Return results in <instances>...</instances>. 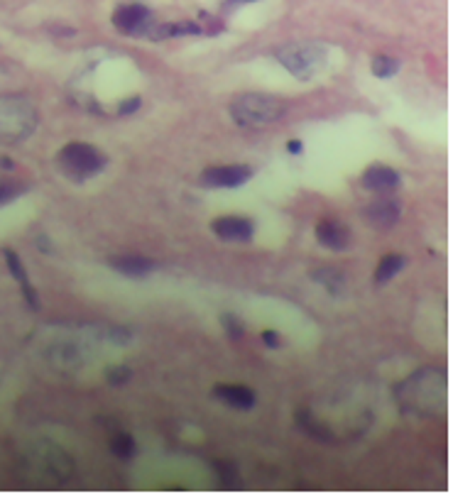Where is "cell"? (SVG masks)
<instances>
[{
	"mask_svg": "<svg viewBox=\"0 0 453 499\" xmlns=\"http://www.w3.org/2000/svg\"><path fill=\"white\" fill-rule=\"evenodd\" d=\"M111 453L116 457H120V460H130V457H135V453H137L135 438H132L130 434H116L111 438Z\"/></svg>",
	"mask_w": 453,
	"mask_h": 499,
	"instance_id": "cell-17",
	"label": "cell"
},
{
	"mask_svg": "<svg viewBox=\"0 0 453 499\" xmlns=\"http://www.w3.org/2000/svg\"><path fill=\"white\" fill-rule=\"evenodd\" d=\"M35 127V110L27 103L10 101L0 103V140L15 142L23 140Z\"/></svg>",
	"mask_w": 453,
	"mask_h": 499,
	"instance_id": "cell-4",
	"label": "cell"
},
{
	"mask_svg": "<svg viewBox=\"0 0 453 499\" xmlns=\"http://www.w3.org/2000/svg\"><path fill=\"white\" fill-rule=\"evenodd\" d=\"M137 108H140V99H137V96H132L130 101L120 103V108H118V115H132Z\"/></svg>",
	"mask_w": 453,
	"mask_h": 499,
	"instance_id": "cell-21",
	"label": "cell"
},
{
	"mask_svg": "<svg viewBox=\"0 0 453 499\" xmlns=\"http://www.w3.org/2000/svg\"><path fill=\"white\" fill-rule=\"evenodd\" d=\"M328 51L314 42H290L277 49V61L297 79H314L326 66Z\"/></svg>",
	"mask_w": 453,
	"mask_h": 499,
	"instance_id": "cell-2",
	"label": "cell"
},
{
	"mask_svg": "<svg viewBox=\"0 0 453 499\" xmlns=\"http://www.w3.org/2000/svg\"><path fill=\"white\" fill-rule=\"evenodd\" d=\"M287 152H290L292 157L302 154V152H304V142H302V140H290V142H287Z\"/></svg>",
	"mask_w": 453,
	"mask_h": 499,
	"instance_id": "cell-23",
	"label": "cell"
},
{
	"mask_svg": "<svg viewBox=\"0 0 453 499\" xmlns=\"http://www.w3.org/2000/svg\"><path fill=\"white\" fill-rule=\"evenodd\" d=\"M399 182H402L399 172L392 167H387V164H373V167L365 169L363 179H360V184H363L368 191H380V194L397 189Z\"/></svg>",
	"mask_w": 453,
	"mask_h": 499,
	"instance_id": "cell-9",
	"label": "cell"
},
{
	"mask_svg": "<svg viewBox=\"0 0 453 499\" xmlns=\"http://www.w3.org/2000/svg\"><path fill=\"white\" fill-rule=\"evenodd\" d=\"M56 159H59L61 172L74 179V182H84V179L96 177L108 164L106 154L96 150L94 145H86V142H69V145L61 147Z\"/></svg>",
	"mask_w": 453,
	"mask_h": 499,
	"instance_id": "cell-3",
	"label": "cell"
},
{
	"mask_svg": "<svg viewBox=\"0 0 453 499\" xmlns=\"http://www.w3.org/2000/svg\"><path fill=\"white\" fill-rule=\"evenodd\" d=\"M404 265H407V260L402 255L390 252V255H385L383 260H380L378 270H375V282H378V284H387L390 279H395V277L404 270Z\"/></svg>",
	"mask_w": 453,
	"mask_h": 499,
	"instance_id": "cell-14",
	"label": "cell"
},
{
	"mask_svg": "<svg viewBox=\"0 0 453 499\" xmlns=\"http://www.w3.org/2000/svg\"><path fill=\"white\" fill-rule=\"evenodd\" d=\"M262 343H265L267 348H272V350L282 348V338L277 336V331H265V333H262Z\"/></svg>",
	"mask_w": 453,
	"mask_h": 499,
	"instance_id": "cell-22",
	"label": "cell"
},
{
	"mask_svg": "<svg viewBox=\"0 0 453 499\" xmlns=\"http://www.w3.org/2000/svg\"><path fill=\"white\" fill-rule=\"evenodd\" d=\"M252 179V169L245 164H225V167H211L201 174V184L209 189H235Z\"/></svg>",
	"mask_w": 453,
	"mask_h": 499,
	"instance_id": "cell-6",
	"label": "cell"
},
{
	"mask_svg": "<svg viewBox=\"0 0 453 499\" xmlns=\"http://www.w3.org/2000/svg\"><path fill=\"white\" fill-rule=\"evenodd\" d=\"M130 377H132V372H130V369H128V367H116V369H111V372H108V382L116 384V387H120V384H125Z\"/></svg>",
	"mask_w": 453,
	"mask_h": 499,
	"instance_id": "cell-19",
	"label": "cell"
},
{
	"mask_svg": "<svg viewBox=\"0 0 453 499\" xmlns=\"http://www.w3.org/2000/svg\"><path fill=\"white\" fill-rule=\"evenodd\" d=\"M216 399H221L225 406L238 411H250L255 406V392L250 387H243V384H216L213 387Z\"/></svg>",
	"mask_w": 453,
	"mask_h": 499,
	"instance_id": "cell-10",
	"label": "cell"
},
{
	"mask_svg": "<svg viewBox=\"0 0 453 499\" xmlns=\"http://www.w3.org/2000/svg\"><path fill=\"white\" fill-rule=\"evenodd\" d=\"M211 230L225 243H250L255 235V223L243 215H221L211 223Z\"/></svg>",
	"mask_w": 453,
	"mask_h": 499,
	"instance_id": "cell-7",
	"label": "cell"
},
{
	"mask_svg": "<svg viewBox=\"0 0 453 499\" xmlns=\"http://www.w3.org/2000/svg\"><path fill=\"white\" fill-rule=\"evenodd\" d=\"M3 257H5V265H8L10 274H13V279L18 282L20 286H23L25 301H27L30 306H32L35 311H37V308H39L37 291H35V286L30 284V279H27V272H25V267H23V262H20L18 252H15V250H3Z\"/></svg>",
	"mask_w": 453,
	"mask_h": 499,
	"instance_id": "cell-13",
	"label": "cell"
},
{
	"mask_svg": "<svg viewBox=\"0 0 453 499\" xmlns=\"http://www.w3.org/2000/svg\"><path fill=\"white\" fill-rule=\"evenodd\" d=\"M230 118L243 127H265L275 125L282 115L287 113V106L275 96L265 94H245L238 96L228 106Z\"/></svg>",
	"mask_w": 453,
	"mask_h": 499,
	"instance_id": "cell-1",
	"label": "cell"
},
{
	"mask_svg": "<svg viewBox=\"0 0 453 499\" xmlns=\"http://www.w3.org/2000/svg\"><path fill=\"white\" fill-rule=\"evenodd\" d=\"M23 191L20 187H13V184H0V206L10 203V201L18 198V194Z\"/></svg>",
	"mask_w": 453,
	"mask_h": 499,
	"instance_id": "cell-20",
	"label": "cell"
},
{
	"mask_svg": "<svg viewBox=\"0 0 453 499\" xmlns=\"http://www.w3.org/2000/svg\"><path fill=\"white\" fill-rule=\"evenodd\" d=\"M230 3H257V0H230Z\"/></svg>",
	"mask_w": 453,
	"mask_h": 499,
	"instance_id": "cell-24",
	"label": "cell"
},
{
	"mask_svg": "<svg viewBox=\"0 0 453 499\" xmlns=\"http://www.w3.org/2000/svg\"><path fill=\"white\" fill-rule=\"evenodd\" d=\"M221 323H223L225 333H228L233 341H240V338L245 336V326L233 316V313H223V316H221Z\"/></svg>",
	"mask_w": 453,
	"mask_h": 499,
	"instance_id": "cell-18",
	"label": "cell"
},
{
	"mask_svg": "<svg viewBox=\"0 0 453 499\" xmlns=\"http://www.w3.org/2000/svg\"><path fill=\"white\" fill-rule=\"evenodd\" d=\"M365 215L378 230H390L399 220V203L392 198H378L365 208Z\"/></svg>",
	"mask_w": 453,
	"mask_h": 499,
	"instance_id": "cell-11",
	"label": "cell"
},
{
	"mask_svg": "<svg viewBox=\"0 0 453 499\" xmlns=\"http://www.w3.org/2000/svg\"><path fill=\"white\" fill-rule=\"evenodd\" d=\"M314 279L321 282V284L326 286L333 296L341 294L343 286H346V277H343V272L341 270H331V267H326V270H316L314 272Z\"/></svg>",
	"mask_w": 453,
	"mask_h": 499,
	"instance_id": "cell-15",
	"label": "cell"
},
{
	"mask_svg": "<svg viewBox=\"0 0 453 499\" xmlns=\"http://www.w3.org/2000/svg\"><path fill=\"white\" fill-rule=\"evenodd\" d=\"M111 267L116 272H120L123 277L142 279V277L150 274L157 265H154L150 257H142V255H120V257H116V260H111Z\"/></svg>",
	"mask_w": 453,
	"mask_h": 499,
	"instance_id": "cell-12",
	"label": "cell"
},
{
	"mask_svg": "<svg viewBox=\"0 0 453 499\" xmlns=\"http://www.w3.org/2000/svg\"><path fill=\"white\" fill-rule=\"evenodd\" d=\"M316 240L326 250L341 252L351 245V228L336 218H323L316 223Z\"/></svg>",
	"mask_w": 453,
	"mask_h": 499,
	"instance_id": "cell-8",
	"label": "cell"
},
{
	"mask_svg": "<svg viewBox=\"0 0 453 499\" xmlns=\"http://www.w3.org/2000/svg\"><path fill=\"white\" fill-rule=\"evenodd\" d=\"M399 69H402V61L387 54L375 56L373 64H370V71H373V76H378V79H392Z\"/></svg>",
	"mask_w": 453,
	"mask_h": 499,
	"instance_id": "cell-16",
	"label": "cell"
},
{
	"mask_svg": "<svg viewBox=\"0 0 453 499\" xmlns=\"http://www.w3.org/2000/svg\"><path fill=\"white\" fill-rule=\"evenodd\" d=\"M113 25H116V30L123 34H140V37H147V32H150V27L154 25L152 10L140 3H125L113 13Z\"/></svg>",
	"mask_w": 453,
	"mask_h": 499,
	"instance_id": "cell-5",
	"label": "cell"
}]
</instances>
